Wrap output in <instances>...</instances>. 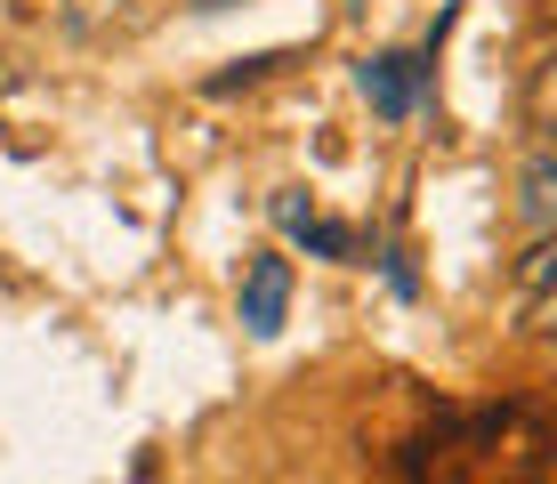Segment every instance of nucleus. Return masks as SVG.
<instances>
[{
	"label": "nucleus",
	"instance_id": "423d86ee",
	"mask_svg": "<svg viewBox=\"0 0 557 484\" xmlns=\"http://www.w3.org/2000/svg\"><path fill=\"white\" fill-rule=\"evenodd\" d=\"M525 332H533V339H557V290L525 299Z\"/></svg>",
	"mask_w": 557,
	"mask_h": 484
},
{
	"label": "nucleus",
	"instance_id": "39448f33",
	"mask_svg": "<svg viewBox=\"0 0 557 484\" xmlns=\"http://www.w3.org/2000/svg\"><path fill=\"white\" fill-rule=\"evenodd\" d=\"M533 122H542V129H557V57H549L542 73H533Z\"/></svg>",
	"mask_w": 557,
	"mask_h": 484
},
{
	"label": "nucleus",
	"instance_id": "20e7f679",
	"mask_svg": "<svg viewBox=\"0 0 557 484\" xmlns=\"http://www.w3.org/2000/svg\"><path fill=\"white\" fill-rule=\"evenodd\" d=\"M363 89L380 97V113H405V106H412V82H405V57H380V65L363 73Z\"/></svg>",
	"mask_w": 557,
	"mask_h": 484
},
{
	"label": "nucleus",
	"instance_id": "f257e3e1",
	"mask_svg": "<svg viewBox=\"0 0 557 484\" xmlns=\"http://www.w3.org/2000/svg\"><path fill=\"white\" fill-rule=\"evenodd\" d=\"M283 307H292V259H251L243 266V323L251 332H283Z\"/></svg>",
	"mask_w": 557,
	"mask_h": 484
},
{
	"label": "nucleus",
	"instance_id": "6e6552de",
	"mask_svg": "<svg viewBox=\"0 0 557 484\" xmlns=\"http://www.w3.org/2000/svg\"><path fill=\"white\" fill-rule=\"evenodd\" d=\"M202 9H226V0H202Z\"/></svg>",
	"mask_w": 557,
	"mask_h": 484
},
{
	"label": "nucleus",
	"instance_id": "7ed1b4c3",
	"mask_svg": "<svg viewBox=\"0 0 557 484\" xmlns=\"http://www.w3.org/2000/svg\"><path fill=\"white\" fill-rule=\"evenodd\" d=\"M517 290H525V299L557 290V235H542V243L525 250V259H517Z\"/></svg>",
	"mask_w": 557,
	"mask_h": 484
},
{
	"label": "nucleus",
	"instance_id": "0eeeda50",
	"mask_svg": "<svg viewBox=\"0 0 557 484\" xmlns=\"http://www.w3.org/2000/svg\"><path fill=\"white\" fill-rule=\"evenodd\" d=\"M122 0H73V25H98V16H113Z\"/></svg>",
	"mask_w": 557,
	"mask_h": 484
},
{
	"label": "nucleus",
	"instance_id": "f03ea898",
	"mask_svg": "<svg viewBox=\"0 0 557 484\" xmlns=\"http://www.w3.org/2000/svg\"><path fill=\"white\" fill-rule=\"evenodd\" d=\"M517 210H525V226L557 235V153L549 146H533L525 170H517Z\"/></svg>",
	"mask_w": 557,
	"mask_h": 484
}]
</instances>
